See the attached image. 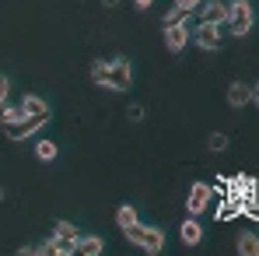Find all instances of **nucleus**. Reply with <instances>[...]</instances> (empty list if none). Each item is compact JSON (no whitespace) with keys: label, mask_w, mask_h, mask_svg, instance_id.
Segmentation results:
<instances>
[{"label":"nucleus","mask_w":259,"mask_h":256,"mask_svg":"<svg viewBox=\"0 0 259 256\" xmlns=\"http://www.w3.org/2000/svg\"><path fill=\"white\" fill-rule=\"evenodd\" d=\"M91 81L102 88H112V91H130V60L126 56H116L112 63L95 60L91 63Z\"/></svg>","instance_id":"1"},{"label":"nucleus","mask_w":259,"mask_h":256,"mask_svg":"<svg viewBox=\"0 0 259 256\" xmlns=\"http://www.w3.org/2000/svg\"><path fill=\"white\" fill-rule=\"evenodd\" d=\"M126 239L133 246H140L144 253H161V246H165V232L154 225H140V221L126 228Z\"/></svg>","instance_id":"2"},{"label":"nucleus","mask_w":259,"mask_h":256,"mask_svg":"<svg viewBox=\"0 0 259 256\" xmlns=\"http://www.w3.org/2000/svg\"><path fill=\"white\" fill-rule=\"evenodd\" d=\"M224 28L231 32V35H249V28H252V7H249V0L245 4H228V21H224Z\"/></svg>","instance_id":"3"},{"label":"nucleus","mask_w":259,"mask_h":256,"mask_svg":"<svg viewBox=\"0 0 259 256\" xmlns=\"http://www.w3.org/2000/svg\"><path fill=\"white\" fill-rule=\"evenodd\" d=\"M186 207H189L193 217L203 214V211H210V186H207V182H193V186H189V200H186Z\"/></svg>","instance_id":"4"},{"label":"nucleus","mask_w":259,"mask_h":256,"mask_svg":"<svg viewBox=\"0 0 259 256\" xmlns=\"http://www.w3.org/2000/svg\"><path fill=\"white\" fill-rule=\"evenodd\" d=\"M39 127H42V120H35V116H21V120H14V123H4V133H7L11 140H25V137H32Z\"/></svg>","instance_id":"5"},{"label":"nucleus","mask_w":259,"mask_h":256,"mask_svg":"<svg viewBox=\"0 0 259 256\" xmlns=\"http://www.w3.org/2000/svg\"><path fill=\"white\" fill-rule=\"evenodd\" d=\"M193 43L200 46V49H217L221 46V25H203L200 21V28L193 32Z\"/></svg>","instance_id":"6"},{"label":"nucleus","mask_w":259,"mask_h":256,"mask_svg":"<svg viewBox=\"0 0 259 256\" xmlns=\"http://www.w3.org/2000/svg\"><path fill=\"white\" fill-rule=\"evenodd\" d=\"M200 21L203 25H224L228 21V4L224 0H207L203 11H200Z\"/></svg>","instance_id":"7"},{"label":"nucleus","mask_w":259,"mask_h":256,"mask_svg":"<svg viewBox=\"0 0 259 256\" xmlns=\"http://www.w3.org/2000/svg\"><path fill=\"white\" fill-rule=\"evenodd\" d=\"M189 39H193V32H189L186 25H165V46H168L172 53H179Z\"/></svg>","instance_id":"8"},{"label":"nucleus","mask_w":259,"mask_h":256,"mask_svg":"<svg viewBox=\"0 0 259 256\" xmlns=\"http://www.w3.org/2000/svg\"><path fill=\"white\" fill-rule=\"evenodd\" d=\"M21 109H25V116H35V120H49V105H46L42 98H39V95H25V98H21Z\"/></svg>","instance_id":"9"},{"label":"nucleus","mask_w":259,"mask_h":256,"mask_svg":"<svg viewBox=\"0 0 259 256\" xmlns=\"http://www.w3.org/2000/svg\"><path fill=\"white\" fill-rule=\"evenodd\" d=\"M252 102V88L242 85V81H235V85L228 88V105H235V109H242V105H249Z\"/></svg>","instance_id":"10"},{"label":"nucleus","mask_w":259,"mask_h":256,"mask_svg":"<svg viewBox=\"0 0 259 256\" xmlns=\"http://www.w3.org/2000/svg\"><path fill=\"white\" fill-rule=\"evenodd\" d=\"M179 239H182V246H200V239H203V228L196 225V217L182 221V228H179Z\"/></svg>","instance_id":"11"},{"label":"nucleus","mask_w":259,"mask_h":256,"mask_svg":"<svg viewBox=\"0 0 259 256\" xmlns=\"http://www.w3.org/2000/svg\"><path fill=\"white\" fill-rule=\"evenodd\" d=\"M238 253L242 256H259V235L256 232H242V235H238Z\"/></svg>","instance_id":"12"},{"label":"nucleus","mask_w":259,"mask_h":256,"mask_svg":"<svg viewBox=\"0 0 259 256\" xmlns=\"http://www.w3.org/2000/svg\"><path fill=\"white\" fill-rule=\"evenodd\" d=\"M77 253L81 256H98L102 253V239H98V235H81V239H77Z\"/></svg>","instance_id":"13"},{"label":"nucleus","mask_w":259,"mask_h":256,"mask_svg":"<svg viewBox=\"0 0 259 256\" xmlns=\"http://www.w3.org/2000/svg\"><path fill=\"white\" fill-rule=\"evenodd\" d=\"M116 221H119V228H123V232H126L130 225H137V221H140V217H137V211H133V207H119V211H116Z\"/></svg>","instance_id":"14"},{"label":"nucleus","mask_w":259,"mask_h":256,"mask_svg":"<svg viewBox=\"0 0 259 256\" xmlns=\"http://www.w3.org/2000/svg\"><path fill=\"white\" fill-rule=\"evenodd\" d=\"M35 158H39V162H53V158H56V144H53V140H39V144H35Z\"/></svg>","instance_id":"15"},{"label":"nucleus","mask_w":259,"mask_h":256,"mask_svg":"<svg viewBox=\"0 0 259 256\" xmlns=\"http://www.w3.org/2000/svg\"><path fill=\"white\" fill-rule=\"evenodd\" d=\"M21 116H25L21 105H0V120H4V123H14V120H21Z\"/></svg>","instance_id":"16"},{"label":"nucleus","mask_w":259,"mask_h":256,"mask_svg":"<svg viewBox=\"0 0 259 256\" xmlns=\"http://www.w3.org/2000/svg\"><path fill=\"white\" fill-rule=\"evenodd\" d=\"M53 232H56V235H63V239H81V235H77V228H74L70 221H56V228H53Z\"/></svg>","instance_id":"17"},{"label":"nucleus","mask_w":259,"mask_h":256,"mask_svg":"<svg viewBox=\"0 0 259 256\" xmlns=\"http://www.w3.org/2000/svg\"><path fill=\"white\" fill-rule=\"evenodd\" d=\"M189 21V14L186 11H179V7H172L168 14H165V25H186Z\"/></svg>","instance_id":"18"},{"label":"nucleus","mask_w":259,"mask_h":256,"mask_svg":"<svg viewBox=\"0 0 259 256\" xmlns=\"http://www.w3.org/2000/svg\"><path fill=\"white\" fill-rule=\"evenodd\" d=\"M200 4H203V0H175V7H179V11H186V14H196V11H200Z\"/></svg>","instance_id":"19"},{"label":"nucleus","mask_w":259,"mask_h":256,"mask_svg":"<svg viewBox=\"0 0 259 256\" xmlns=\"http://www.w3.org/2000/svg\"><path fill=\"white\" fill-rule=\"evenodd\" d=\"M207 144H210V151H224V148H228V137H224V133H210Z\"/></svg>","instance_id":"20"},{"label":"nucleus","mask_w":259,"mask_h":256,"mask_svg":"<svg viewBox=\"0 0 259 256\" xmlns=\"http://www.w3.org/2000/svg\"><path fill=\"white\" fill-rule=\"evenodd\" d=\"M126 116H130V120H144V109H140V105H130Z\"/></svg>","instance_id":"21"},{"label":"nucleus","mask_w":259,"mask_h":256,"mask_svg":"<svg viewBox=\"0 0 259 256\" xmlns=\"http://www.w3.org/2000/svg\"><path fill=\"white\" fill-rule=\"evenodd\" d=\"M7 88H11V81L0 74V105H4V98H7Z\"/></svg>","instance_id":"22"},{"label":"nucleus","mask_w":259,"mask_h":256,"mask_svg":"<svg viewBox=\"0 0 259 256\" xmlns=\"http://www.w3.org/2000/svg\"><path fill=\"white\" fill-rule=\"evenodd\" d=\"M133 4H137L140 11H147V7H151V0H133Z\"/></svg>","instance_id":"23"},{"label":"nucleus","mask_w":259,"mask_h":256,"mask_svg":"<svg viewBox=\"0 0 259 256\" xmlns=\"http://www.w3.org/2000/svg\"><path fill=\"white\" fill-rule=\"evenodd\" d=\"M102 7H119V0H102Z\"/></svg>","instance_id":"24"},{"label":"nucleus","mask_w":259,"mask_h":256,"mask_svg":"<svg viewBox=\"0 0 259 256\" xmlns=\"http://www.w3.org/2000/svg\"><path fill=\"white\" fill-rule=\"evenodd\" d=\"M252 102H256V105H259V85L252 88Z\"/></svg>","instance_id":"25"},{"label":"nucleus","mask_w":259,"mask_h":256,"mask_svg":"<svg viewBox=\"0 0 259 256\" xmlns=\"http://www.w3.org/2000/svg\"><path fill=\"white\" fill-rule=\"evenodd\" d=\"M231 4H245V0H231Z\"/></svg>","instance_id":"26"},{"label":"nucleus","mask_w":259,"mask_h":256,"mask_svg":"<svg viewBox=\"0 0 259 256\" xmlns=\"http://www.w3.org/2000/svg\"><path fill=\"white\" fill-rule=\"evenodd\" d=\"M0 200H4V186H0Z\"/></svg>","instance_id":"27"},{"label":"nucleus","mask_w":259,"mask_h":256,"mask_svg":"<svg viewBox=\"0 0 259 256\" xmlns=\"http://www.w3.org/2000/svg\"><path fill=\"white\" fill-rule=\"evenodd\" d=\"M256 221H259V214H256Z\"/></svg>","instance_id":"28"}]
</instances>
